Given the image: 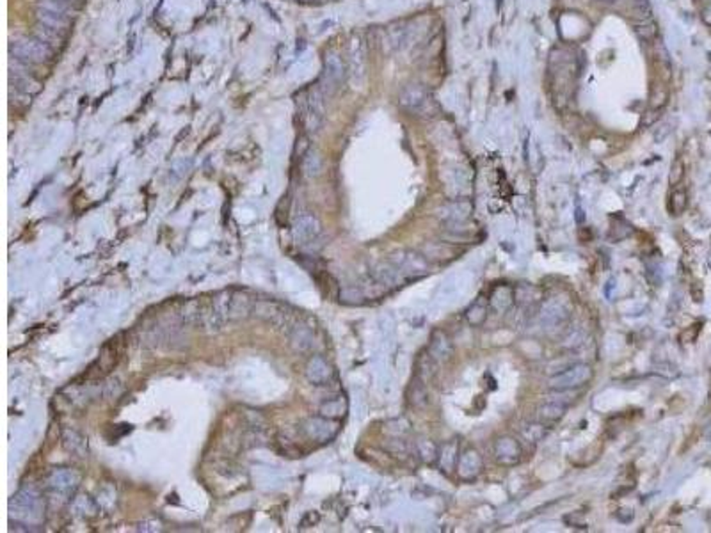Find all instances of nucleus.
<instances>
[{
    "mask_svg": "<svg viewBox=\"0 0 711 533\" xmlns=\"http://www.w3.org/2000/svg\"><path fill=\"white\" fill-rule=\"evenodd\" d=\"M125 347H126L125 334H118V336L111 338V340L102 347L98 360L85 370L84 374L85 381H98V379H104L105 375L111 374V372L118 367L119 361L123 360Z\"/></svg>",
    "mask_w": 711,
    "mask_h": 533,
    "instance_id": "f257e3e1",
    "label": "nucleus"
},
{
    "mask_svg": "<svg viewBox=\"0 0 711 533\" xmlns=\"http://www.w3.org/2000/svg\"><path fill=\"white\" fill-rule=\"evenodd\" d=\"M11 56L27 64H43L52 57V49L37 37L16 36L11 41Z\"/></svg>",
    "mask_w": 711,
    "mask_h": 533,
    "instance_id": "f03ea898",
    "label": "nucleus"
},
{
    "mask_svg": "<svg viewBox=\"0 0 711 533\" xmlns=\"http://www.w3.org/2000/svg\"><path fill=\"white\" fill-rule=\"evenodd\" d=\"M399 104L404 111L411 112V114L415 116L429 114V112H432L434 107V100L432 97H430L429 89L422 84L406 85V87L400 91Z\"/></svg>",
    "mask_w": 711,
    "mask_h": 533,
    "instance_id": "7ed1b4c3",
    "label": "nucleus"
},
{
    "mask_svg": "<svg viewBox=\"0 0 711 533\" xmlns=\"http://www.w3.org/2000/svg\"><path fill=\"white\" fill-rule=\"evenodd\" d=\"M255 315L262 317L267 322H271L276 327H296V311L286 304L276 302V300H256Z\"/></svg>",
    "mask_w": 711,
    "mask_h": 533,
    "instance_id": "20e7f679",
    "label": "nucleus"
},
{
    "mask_svg": "<svg viewBox=\"0 0 711 533\" xmlns=\"http://www.w3.org/2000/svg\"><path fill=\"white\" fill-rule=\"evenodd\" d=\"M326 107H324V93L320 87L311 89L304 104V123L310 132L317 133L324 125Z\"/></svg>",
    "mask_w": 711,
    "mask_h": 533,
    "instance_id": "39448f33",
    "label": "nucleus"
},
{
    "mask_svg": "<svg viewBox=\"0 0 711 533\" xmlns=\"http://www.w3.org/2000/svg\"><path fill=\"white\" fill-rule=\"evenodd\" d=\"M338 430H340L338 423L333 422L331 418H326V416H320V418H310V419H306L303 425L304 436H306L310 441H315V443H319V444L333 441L334 437H336Z\"/></svg>",
    "mask_w": 711,
    "mask_h": 533,
    "instance_id": "423d86ee",
    "label": "nucleus"
},
{
    "mask_svg": "<svg viewBox=\"0 0 711 533\" xmlns=\"http://www.w3.org/2000/svg\"><path fill=\"white\" fill-rule=\"evenodd\" d=\"M345 78V64L341 61L340 54L334 52V50H329L326 52V57H324V73H322V80H324V87L333 93L341 85Z\"/></svg>",
    "mask_w": 711,
    "mask_h": 533,
    "instance_id": "0eeeda50",
    "label": "nucleus"
},
{
    "mask_svg": "<svg viewBox=\"0 0 711 533\" xmlns=\"http://www.w3.org/2000/svg\"><path fill=\"white\" fill-rule=\"evenodd\" d=\"M592 377V370L587 364H576V367L569 368V370L562 372V374L555 375L552 379V388L559 389V391H564V389H571V388H580V386L587 384Z\"/></svg>",
    "mask_w": 711,
    "mask_h": 533,
    "instance_id": "6e6552de",
    "label": "nucleus"
},
{
    "mask_svg": "<svg viewBox=\"0 0 711 533\" xmlns=\"http://www.w3.org/2000/svg\"><path fill=\"white\" fill-rule=\"evenodd\" d=\"M293 235H296L297 242L303 245L311 244L313 240H317V237L320 235V222L317 221L315 215L311 214H303L296 219V224H293Z\"/></svg>",
    "mask_w": 711,
    "mask_h": 533,
    "instance_id": "1a4fd4ad",
    "label": "nucleus"
},
{
    "mask_svg": "<svg viewBox=\"0 0 711 533\" xmlns=\"http://www.w3.org/2000/svg\"><path fill=\"white\" fill-rule=\"evenodd\" d=\"M521 446H519L518 441L514 437H500V439L494 443V457L500 464L504 466H514L521 460Z\"/></svg>",
    "mask_w": 711,
    "mask_h": 533,
    "instance_id": "9d476101",
    "label": "nucleus"
},
{
    "mask_svg": "<svg viewBox=\"0 0 711 533\" xmlns=\"http://www.w3.org/2000/svg\"><path fill=\"white\" fill-rule=\"evenodd\" d=\"M306 375L310 379V382H313L315 386H326L329 382L331 375H333V370H331L326 361L315 357V360H311L310 364H308Z\"/></svg>",
    "mask_w": 711,
    "mask_h": 533,
    "instance_id": "9b49d317",
    "label": "nucleus"
},
{
    "mask_svg": "<svg viewBox=\"0 0 711 533\" xmlns=\"http://www.w3.org/2000/svg\"><path fill=\"white\" fill-rule=\"evenodd\" d=\"M351 73L356 78L365 75V49L360 37H354L351 44Z\"/></svg>",
    "mask_w": 711,
    "mask_h": 533,
    "instance_id": "f8f14e48",
    "label": "nucleus"
},
{
    "mask_svg": "<svg viewBox=\"0 0 711 533\" xmlns=\"http://www.w3.org/2000/svg\"><path fill=\"white\" fill-rule=\"evenodd\" d=\"M36 16H37V23H41V25H44V27H49V29L57 30V32H61V34H64V30L70 27V22H71L70 18H64V16L56 15V13L44 11V9H40V8H37Z\"/></svg>",
    "mask_w": 711,
    "mask_h": 533,
    "instance_id": "ddd939ff",
    "label": "nucleus"
},
{
    "mask_svg": "<svg viewBox=\"0 0 711 533\" xmlns=\"http://www.w3.org/2000/svg\"><path fill=\"white\" fill-rule=\"evenodd\" d=\"M37 8L44 9V11L56 13V15L64 16V18H73L75 9H73V2L70 0H40L37 2Z\"/></svg>",
    "mask_w": 711,
    "mask_h": 533,
    "instance_id": "4468645a",
    "label": "nucleus"
},
{
    "mask_svg": "<svg viewBox=\"0 0 711 533\" xmlns=\"http://www.w3.org/2000/svg\"><path fill=\"white\" fill-rule=\"evenodd\" d=\"M457 464H459L461 478H464L466 471H471V478H475L482 470V459L475 450H468V452L461 457V460H457Z\"/></svg>",
    "mask_w": 711,
    "mask_h": 533,
    "instance_id": "2eb2a0df",
    "label": "nucleus"
},
{
    "mask_svg": "<svg viewBox=\"0 0 711 533\" xmlns=\"http://www.w3.org/2000/svg\"><path fill=\"white\" fill-rule=\"evenodd\" d=\"M345 415H347V402H345L344 396L327 400V402L322 404V408H320V416H326V418H344Z\"/></svg>",
    "mask_w": 711,
    "mask_h": 533,
    "instance_id": "dca6fc26",
    "label": "nucleus"
},
{
    "mask_svg": "<svg viewBox=\"0 0 711 533\" xmlns=\"http://www.w3.org/2000/svg\"><path fill=\"white\" fill-rule=\"evenodd\" d=\"M36 37L37 39L43 41V43L49 44L50 49H54V47H59V44L63 43L64 34H61V32H57V30L49 29V27H44V25H41V23H37Z\"/></svg>",
    "mask_w": 711,
    "mask_h": 533,
    "instance_id": "f3484780",
    "label": "nucleus"
},
{
    "mask_svg": "<svg viewBox=\"0 0 711 533\" xmlns=\"http://www.w3.org/2000/svg\"><path fill=\"white\" fill-rule=\"evenodd\" d=\"M688 207V194L683 189H676L671 194V201H669V210L672 215H681Z\"/></svg>",
    "mask_w": 711,
    "mask_h": 533,
    "instance_id": "a211bd4d",
    "label": "nucleus"
},
{
    "mask_svg": "<svg viewBox=\"0 0 711 533\" xmlns=\"http://www.w3.org/2000/svg\"><path fill=\"white\" fill-rule=\"evenodd\" d=\"M320 169H322V160H320L319 153L310 149L303 159L304 174H306V176H317V174L320 173Z\"/></svg>",
    "mask_w": 711,
    "mask_h": 533,
    "instance_id": "6ab92c4d",
    "label": "nucleus"
},
{
    "mask_svg": "<svg viewBox=\"0 0 711 533\" xmlns=\"http://www.w3.org/2000/svg\"><path fill=\"white\" fill-rule=\"evenodd\" d=\"M633 29H635V32L638 34V37L644 41L655 39L656 34H658V29H656V23L652 22V18L638 20V22L633 23Z\"/></svg>",
    "mask_w": 711,
    "mask_h": 533,
    "instance_id": "aec40b11",
    "label": "nucleus"
},
{
    "mask_svg": "<svg viewBox=\"0 0 711 533\" xmlns=\"http://www.w3.org/2000/svg\"><path fill=\"white\" fill-rule=\"evenodd\" d=\"M430 350H432L434 357H439V360L449 357L450 352H452V345H450L446 334L441 333V340H436V334H434L432 341H430Z\"/></svg>",
    "mask_w": 711,
    "mask_h": 533,
    "instance_id": "412c9836",
    "label": "nucleus"
},
{
    "mask_svg": "<svg viewBox=\"0 0 711 533\" xmlns=\"http://www.w3.org/2000/svg\"><path fill=\"white\" fill-rule=\"evenodd\" d=\"M566 409H567L566 405H559L557 402H553V404L542 405V408L539 409V415H541V418L545 419V422H557V419H560L564 415H566Z\"/></svg>",
    "mask_w": 711,
    "mask_h": 533,
    "instance_id": "4be33fe9",
    "label": "nucleus"
},
{
    "mask_svg": "<svg viewBox=\"0 0 711 533\" xmlns=\"http://www.w3.org/2000/svg\"><path fill=\"white\" fill-rule=\"evenodd\" d=\"M631 8H633L635 15L640 20L652 18V6L649 0H630Z\"/></svg>",
    "mask_w": 711,
    "mask_h": 533,
    "instance_id": "5701e85b",
    "label": "nucleus"
},
{
    "mask_svg": "<svg viewBox=\"0 0 711 533\" xmlns=\"http://www.w3.org/2000/svg\"><path fill=\"white\" fill-rule=\"evenodd\" d=\"M683 176H685V162H683V159H676L672 162L669 182H671V185H678V183H681Z\"/></svg>",
    "mask_w": 711,
    "mask_h": 533,
    "instance_id": "b1692460",
    "label": "nucleus"
},
{
    "mask_svg": "<svg viewBox=\"0 0 711 533\" xmlns=\"http://www.w3.org/2000/svg\"><path fill=\"white\" fill-rule=\"evenodd\" d=\"M545 434H546L545 425H528V429L525 430L526 439L533 441V443L541 439V437H545Z\"/></svg>",
    "mask_w": 711,
    "mask_h": 533,
    "instance_id": "393cba45",
    "label": "nucleus"
},
{
    "mask_svg": "<svg viewBox=\"0 0 711 533\" xmlns=\"http://www.w3.org/2000/svg\"><path fill=\"white\" fill-rule=\"evenodd\" d=\"M699 331H700V324H695V326H690L688 329L683 331V333H681V340L685 341V343H692V341H695V338H697V334H699Z\"/></svg>",
    "mask_w": 711,
    "mask_h": 533,
    "instance_id": "a878e982",
    "label": "nucleus"
},
{
    "mask_svg": "<svg viewBox=\"0 0 711 533\" xmlns=\"http://www.w3.org/2000/svg\"><path fill=\"white\" fill-rule=\"evenodd\" d=\"M700 16H703V22L706 23V25L711 27V0H707V2H706V6H704V8H703V13H700Z\"/></svg>",
    "mask_w": 711,
    "mask_h": 533,
    "instance_id": "bb28decb",
    "label": "nucleus"
},
{
    "mask_svg": "<svg viewBox=\"0 0 711 533\" xmlns=\"http://www.w3.org/2000/svg\"><path fill=\"white\" fill-rule=\"evenodd\" d=\"M594 2L600 6H604V8H612V6L621 4V0H594Z\"/></svg>",
    "mask_w": 711,
    "mask_h": 533,
    "instance_id": "cd10ccee",
    "label": "nucleus"
},
{
    "mask_svg": "<svg viewBox=\"0 0 711 533\" xmlns=\"http://www.w3.org/2000/svg\"><path fill=\"white\" fill-rule=\"evenodd\" d=\"M70 2H73V0H70Z\"/></svg>",
    "mask_w": 711,
    "mask_h": 533,
    "instance_id": "c85d7f7f",
    "label": "nucleus"
}]
</instances>
